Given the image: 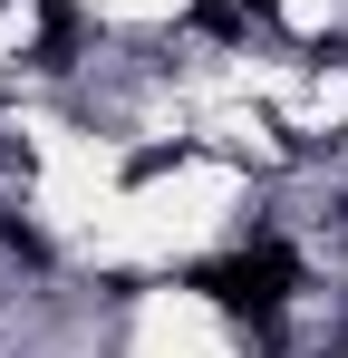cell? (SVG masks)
Here are the masks:
<instances>
[{
  "label": "cell",
  "mask_w": 348,
  "mask_h": 358,
  "mask_svg": "<svg viewBox=\"0 0 348 358\" xmlns=\"http://www.w3.org/2000/svg\"><path fill=\"white\" fill-rule=\"evenodd\" d=\"M78 49H87V0H39V39H29V68H78Z\"/></svg>",
  "instance_id": "cell-1"
},
{
  "label": "cell",
  "mask_w": 348,
  "mask_h": 358,
  "mask_svg": "<svg viewBox=\"0 0 348 358\" xmlns=\"http://www.w3.org/2000/svg\"><path fill=\"white\" fill-rule=\"evenodd\" d=\"M0 252H10L20 271H49V262H58V252H49V233H39L29 213H0Z\"/></svg>",
  "instance_id": "cell-2"
}]
</instances>
